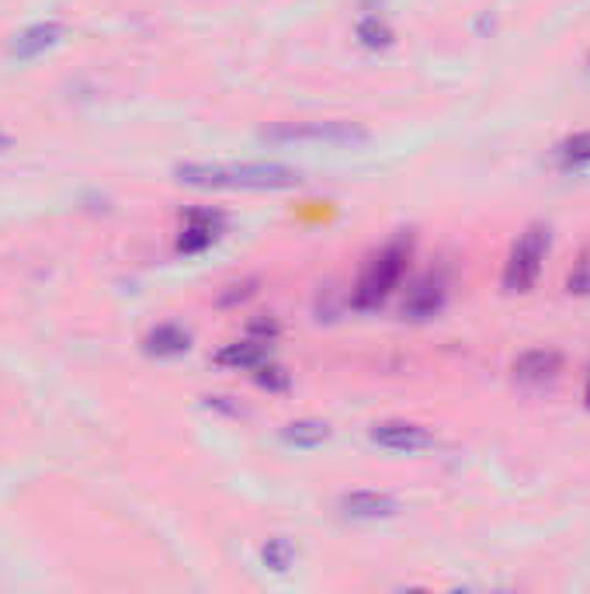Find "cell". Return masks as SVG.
I'll list each match as a JSON object with an SVG mask.
<instances>
[{"instance_id":"cell-1","label":"cell","mask_w":590,"mask_h":594,"mask_svg":"<svg viewBox=\"0 0 590 594\" xmlns=\"http://www.w3.org/2000/svg\"><path fill=\"white\" fill-rule=\"evenodd\" d=\"M178 182L212 191H286L302 182V174L286 164H181Z\"/></svg>"},{"instance_id":"cell-2","label":"cell","mask_w":590,"mask_h":594,"mask_svg":"<svg viewBox=\"0 0 590 594\" xmlns=\"http://www.w3.org/2000/svg\"><path fill=\"white\" fill-rule=\"evenodd\" d=\"M407 257L410 248L403 244H389L386 251H379L368 261V268L361 272L358 285H355V306L358 310H376L379 302H386V296L397 289V282L407 272Z\"/></svg>"},{"instance_id":"cell-3","label":"cell","mask_w":590,"mask_h":594,"mask_svg":"<svg viewBox=\"0 0 590 594\" xmlns=\"http://www.w3.org/2000/svg\"><path fill=\"white\" fill-rule=\"evenodd\" d=\"M549 254V227L532 223L524 230L504 264V289L508 293H528L542 275V261Z\"/></svg>"},{"instance_id":"cell-4","label":"cell","mask_w":590,"mask_h":594,"mask_svg":"<svg viewBox=\"0 0 590 594\" xmlns=\"http://www.w3.org/2000/svg\"><path fill=\"white\" fill-rule=\"evenodd\" d=\"M271 143H326V146H355L365 143L368 132L352 122H302V125H278L268 132Z\"/></svg>"},{"instance_id":"cell-5","label":"cell","mask_w":590,"mask_h":594,"mask_svg":"<svg viewBox=\"0 0 590 594\" xmlns=\"http://www.w3.org/2000/svg\"><path fill=\"white\" fill-rule=\"evenodd\" d=\"M371 442L379 449L389 452H424L434 446V435L424 425H413V421H382L371 428Z\"/></svg>"},{"instance_id":"cell-6","label":"cell","mask_w":590,"mask_h":594,"mask_svg":"<svg viewBox=\"0 0 590 594\" xmlns=\"http://www.w3.org/2000/svg\"><path fill=\"white\" fill-rule=\"evenodd\" d=\"M563 369V355L553 348H535V351H524V355L514 362V380L524 386H542V383H553Z\"/></svg>"},{"instance_id":"cell-7","label":"cell","mask_w":590,"mask_h":594,"mask_svg":"<svg viewBox=\"0 0 590 594\" xmlns=\"http://www.w3.org/2000/svg\"><path fill=\"white\" fill-rule=\"evenodd\" d=\"M59 38H63V25L59 21H42V25H32L25 32H18L11 38V56L21 59V63H29L42 53H49L53 46H59Z\"/></svg>"},{"instance_id":"cell-8","label":"cell","mask_w":590,"mask_h":594,"mask_svg":"<svg viewBox=\"0 0 590 594\" xmlns=\"http://www.w3.org/2000/svg\"><path fill=\"white\" fill-rule=\"evenodd\" d=\"M445 306V282L438 275L421 278L403 299V317L407 320H427Z\"/></svg>"},{"instance_id":"cell-9","label":"cell","mask_w":590,"mask_h":594,"mask_svg":"<svg viewBox=\"0 0 590 594\" xmlns=\"http://www.w3.org/2000/svg\"><path fill=\"white\" fill-rule=\"evenodd\" d=\"M341 512L347 518H361V521H376V518H389L397 515V501L379 491H355L341 497Z\"/></svg>"},{"instance_id":"cell-10","label":"cell","mask_w":590,"mask_h":594,"mask_svg":"<svg viewBox=\"0 0 590 594\" xmlns=\"http://www.w3.org/2000/svg\"><path fill=\"white\" fill-rule=\"evenodd\" d=\"M191 348V334L181 323H160L146 334V351L157 359H178Z\"/></svg>"},{"instance_id":"cell-11","label":"cell","mask_w":590,"mask_h":594,"mask_svg":"<svg viewBox=\"0 0 590 594\" xmlns=\"http://www.w3.org/2000/svg\"><path fill=\"white\" fill-rule=\"evenodd\" d=\"M271 359V351H268V341H233L226 344L220 355H215V365H223V369H257V365H265Z\"/></svg>"},{"instance_id":"cell-12","label":"cell","mask_w":590,"mask_h":594,"mask_svg":"<svg viewBox=\"0 0 590 594\" xmlns=\"http://www.w3.org/2000/svg\"><path fill=\"white\" fill-rule=\"evenodd\" d=\"M215 237H220L215 233V219L209 212H191L181 237H178V251L181 254H202Z\"/></svg>"},{"instance_id":"cell-13","label":"cell","mask_w":590,"mask_h":594,"mask_svg":"<svg viewBox=\"0 0 590 594\" xmlns=\"http://www.w3.org/2000/svg\"><path fill=\"white\" fill-rule=\"evenodd\" d=\"M556 164L563 170H580L590 164V129L583 132H574V136H566L559 146H556Z\"/></svg>"},{"instance_id":"cell-14","label":"cell","mask_w":590,"mask_h":594,"mask_svg":"<svg viewBox=\"0 0 590 594\" xmlns=\"http://www.w3.org/2000/svg\"><path fill=\"white\" fill-rule=\"evenodd\" d=\"M326 435H331V428H326L323 421H292L286 428V442L296 449H316L326 442Z\"/></svg>"},{"instance_id":"cell-15","label":"cell","mask_w":590,"mask_h":594,"mask_svg":"<svg viewBox=\"0 0 590 594\" xmlns=\"http://www.w3.org/2000/svg\"><path fill=\"white\" fill-rule=\"evenodd\" d=\"M566 293H570V296H590V244H583L570 275H566Z\"/></svg>"},{"instance_id":"cell-16","label":"cell","mask_w":590,"mask_h":594,"mask_svg":"<svg viewBox=\"0 0 590 594\" xmlns=\"http://www.w3.org/2000/svg\"><path fill=\"white\" fill-rule=\"evenodd\" d=\"M358 38L365 42L368 50H386V46H392V29L386 25L382 18H365L358 25Z\"/></svg>"},{"instance_id":"cell-17","label":"cell","mask_w":590,"mask_h":594,"mask_svg":"<svg viewBox=\"0 0 590 594\" xmlns=\"http://www.w3.org/2000/svg\"><path fill=\"white\" fill-rule=\"evenodd\" d=\"M260 557H265V563L271 566V570H289L292 566V560H296V546L289 542V539H271L265 549H260Z\"/></svg>"},{"instance_id":"cell-18","label":"cell","mask_w":590,"mask_h":594,"mask_svg":"<svg viewBox=\"0 0 590 594\" xmlns=\"http://www.w3.org/2000/svg\"><path fill=\"white\" fill-rule=\"evenodd\" d=\"M254 376H257L260 386H268V389H286V386H289V376H286V372H281L278 365H271V359H268L265 365H257Z\"/></svg>"},{"instance_id":"cell-19","label":"cell","mask_w":590,"mask_h":594,"mask_svg":"<svg viewBox=\"0 0 590 594\" xmlns=\"http://www.w3.org/2000/svg\"><path fill=\"white\" fill-rule=\"evenodd\" d=\"M583 400H587V407H590V376H587V389H583Z\"/></svg>"},{"instance_id":"cell-20","label":"cell","mask_w":590,"mask_h":594,"mask_svg":"<svg viewBox=\"0 0 590 594\" xmlns=\"http://www.w3.org/2000/svg\"><path fill=\"white\" fill-rule=\"evenodd\" d=\"M8 146V136H0V150H4Z\"/></svg>"}]
</instances>
